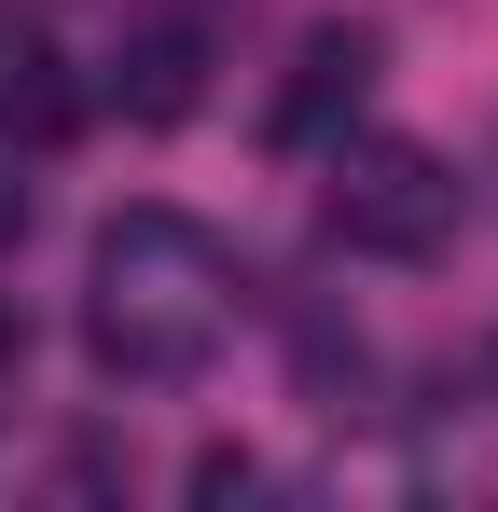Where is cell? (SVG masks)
<instances>
[{
	"instance_id": "6da1fadb",
	"label": "cell",
	"mask_w": 498,
	"mask_h": 512,
	"mask_svg": "<svg viewBox=\"0 0 498 512\" xmlns=\"http://www.w3.org/2000/svg\"><path fill=\"white\" fill-rule=\"evenodd\" d=\"M236 333V250L194 208H111L83 250V360L111 388H194Z\"/></svg>"
},
{
	"instance_id": "7a4b0ae2",
	"label": "cell",
	"mask_w": 498,
	"mask_h": 512,
	"mask_svg": "<svg viewBox=\"0 0 498 512\" xmlns=\"http://www.w3.org/2000/svg\"><path fill=\"white\" fill-rule=\"evenodd\" d=\"M457 167L429 153V139H332V180H319V222L332 250L360 263H443L457 250Z\"/></svg>"
},
{
	"instance_id": "3957f363",
	"label": "cell",
	"mask_w": 498,
	"mask_h": 512,
	"mask_svg": "<svg viewBox=\"0 0 498 512\" xmlns=\"http://www.w3.org/2000/svg\"><path fill=\"white\" fill-rule=\"evenodd\" d=\"M208 14H125V42H111V111L139 125V139H166V125H194L208 111Z\"/></svg>"
},
{
	"instance_id": "277c9868",
	"label": "cell",
	"mask_w": 498,
	"mask_h": 512,
	"mask_svg": "<svg viewBox=\"0 0 498 512\" xmlns=\"http://www.w3.org/2000/svg\"><path fill=\"white\" fill-rule=\"evenodd\" d=\"M374 70H388V42H374V28H346V14L305 28V42H291V84H277V111H263V125H277V153H319L332 125L374 97Z\"/></svg>"
},
{
	"instance_id": "5b68a950",
	"label": "cell",
	"mask_w": 498,
	"mask_h": 512,
	"mask_svg": "<svg viewBox=\"0 0 498 512\" xmlns=\"http://www.w3.org/2000/svg\"><path fill=\"white\" fill-rule=\"evenodd\" d=\"M83 125V84H70V56L42 42V28H0V139L14 153H56Z\"/></svg>"
},
{
	"instance_id": "8992f818",
	"label": "cell",
	"mask_w": 498,
	"mask_h": 512,
	"mask_svg": "<svg viewBox=\"0 0 498 512\" xmlns=\"http://www.w3.org/2000/svg\"><path fill=\"white\" fill-rule=\"evenodd\" d=\"M180 485H194V499H208V512H222V499H249V485H263V471H249V457H236V443H208V457H194V471H180Z\"/></svg>"
},
{
	"instance_id": "52a82bcc",
	"label": "cell",
	"mask_w": 498,
	"mask_h": 512,
	"mask_svg": "<svg viewBox=\"0 0 498 512\" xmlns=\"http://www.w3.org/2000/svg\"><path fill=\"white\" fill-rule=\"evenodd\" d=\"M14 250H28V180L0 167V263H14Z\"/></svg>"
},
{
	"instance_id": "ba28073f",
	"label": "cell",
	"mask_w": 498,
	"mask_h": 512,
	"mask_svg": "<svg viewBox=\"0 0 498 512\" xmlns=\"http://www.w3.org/2000/svg\"><path fill=\"white\" fill-rule=\"evenodd\" d=\"M14 346H28V333H14V305H0V374H14Z\"/></svg>"
},
{
	"instance_id": "9c48e42d",
	"label": "cell",
	"mask_w": 498,
	"mask_h": 512,
	"mask_svg": "<svg viewBox=\"0 0 498 512\" xmlns=\"http://www.w3.org/2000/svg\"><path fill=\"white\" fill-rule=\"evenodd\" d=\"M485 388H498V346H485Z\"/></svg>"
}]
</instances>
